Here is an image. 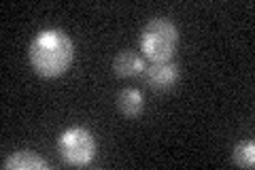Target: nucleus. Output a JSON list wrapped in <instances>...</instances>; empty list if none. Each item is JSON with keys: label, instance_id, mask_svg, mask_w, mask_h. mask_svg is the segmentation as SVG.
I'll use <instances>...</instances> for the list:
<instances>
[{"label": "nucleus", "instance_id": "obj_8", "mask_svg": "<svg viewBox=\"0 0 255 170\" xmlns=\"http://www.w3.org/2000/svg\"><path fill=\"white\" fill-rule=\"evenodd\" d=\"M232 160H234V164L241 166V168H253V164H255V143L251 139L238 143L234 147Z\"/></svg>", "mask_w": 255, "mask_h": 170}, {"label": "nucleus", "instance_id": "obj_1", "mask_svg": "<svg viewBox=\"0 0 255 170\" xmlns=\"http://www.w3.org/2000/svg\"><path fill=\"white\" fill-rule=\"evenodd\" d=\"M75 60V43L64 30H41L30 40L28 62L32 70L43 79L62 77L73 66Z\"/></svg>", "mask_w": 255, "mask_h": 170}, {"label": "nucleus", "instance_id": "obj_2", "mask_svg": "<svg viewBox=\"0 0 255 170\" xmlns=\"http://www.w3.org/2000/svg\"><path fill=\"white\" fill-rule=\"evenodd\" d=\"M179 45V28L164 17L151 19L140 32V51L149 62L170 60Z\"/></svg>", "mask_w": 255, "mask_h": 170}, {"label": "nucleus", "instance_id": "obj_4", "mask_svg": "<svg viewBox=\"0 0 255 170\" xmlns=\"http://www.w3.org/2000/svg\"><path fill=\"white\" fill-rule=\"evenodd\" d=\"M181 68L177 62L166 60V62H149L145 64V70H142V77H145L147 85L151 90L157 92H166L179 81Z\"/></svg>", "mask_w": 255, "mask_h": 170}, {"label": "nucleus", "instance_id": "obj_5", "mask_svg": "<svg viewBox=\"0 0 255 170\" xmlns=\"http://www.w3.org/2000/svg\"><path fill=\"white\" fill-rule=\"evenodd\" d=\"M113 70L117 77H136L145 70V58L136 51H119L113 60Z\"/></svg>", "mask_w": 255, "mask_h": 170}, {"label": "nucleus", "instance_id": "obj_7", "mask_svg": "<svg viewBox=\"0 0 255 170\" xmlns=\"http://www.w3.org/2000/svg\"><path fill=\"white\" fill-rule=\"evenodd\" d=\"M117 109L126 117H138L142 109H145V100L138 90H122L117 96Z\"/></svg>", "mask_w": 255, "mask_h": 170}, {"label": "nucleus", "instance_id": "obj_3", "mask_svg": "<svg viewBox=\"0 0 255 170\" xmlns=\"http://www.w3.org/2000/svg\"><path fill=\"white\" fill-rule=\"evenodd\" d=\"M58 151L66 164L87 166L96 158V139L87 128H68L58 136Z\"/></svg>", "mask_w": 255, "mask_h": 170}, {"label": "nucleus", "instance_id": "obj_6", "mask_svg": "<svg viewBox=\"0 0 255 170\" xmlns=\"http://www.w3.org/2000/svg\"><path fill=\"white\" fill-rule=\"evenodd\" d=\"M4 170H47L49 164L34 151H15L2 162Z\"/></svg>", "mask_w": 255, "mask_h": 170}]
</instances>
